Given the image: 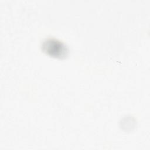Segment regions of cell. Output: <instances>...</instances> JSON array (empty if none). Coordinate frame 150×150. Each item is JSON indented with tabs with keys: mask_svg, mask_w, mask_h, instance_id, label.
Instances as JSON below:
<instances>
[{
	"mask_svg": "<svg viewBox=\"0 0 150 150\" xmlns=\"http://www.w3.org/2000/svg\"><path fill=\"white\" fill-rule=\"evenodd\" d=\"M42 49L46 54L57 58L64 57L68 53L66 46L54 39H46L42 43Z\"/></svg>",
	"mask_w": 150,
	"mask_h": 150,
	"instance_id": "cell-1",
	"label": "cell"
}]
</instances>
